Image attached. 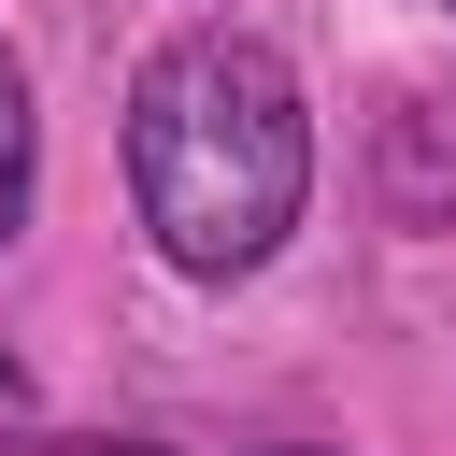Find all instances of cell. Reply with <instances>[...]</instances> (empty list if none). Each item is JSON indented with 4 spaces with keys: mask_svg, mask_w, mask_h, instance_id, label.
Listing matches in <instances>:
<instances>
[{
    "mask_svg": "<svg viewBox=\"0 0 456 456\" xmlns=\"http://www.w3.org/2000/svg\"><path fill=\"white\" fill-rule=\"evenodd\" d=\"M128 200L185 285H242L285 256L314 200V100L256 28H185L128 86Z\"/></svg>",
    "mask_w": 456,
    "mask_h": 456,
    "instance_id": "cell-1",
    "label": "cell"
},
{
    "mask_svg": "<svg viewBox=\"0 0 456 456\" xmlns=\"http://www.w3.org/2000/svg\"><path fill=\"white\" fill-rule=\"evenodd\" d=\"M385 157H399V171H385L399 228H442V214H456V114H442L428 86H399V100H385Z\"/></svg>",
    "mask_w": 456,
    "mask_h": 456,
    "instance_id": "cell-2",
    "label": "cell"
},
{
    "mask_svg": "<svg viewBox=\"0 0 456 456\" xmlns=\"http://www.w3.org/2000/svg\"><path fill=\"white\" fill-rule=\"evenodd\" d=\"M14 214H28V71L0 43V242H14Z\"/></svg>",
    "mask_w": 456,
    "mask_h": 456,
    "instance_id": "cell-3",
    "label": "cell"
},
{
    "mask_svg": "<svg viewBox=\"0 0 456 456\" xmlns=\"http://www.w3.org/2000/svg\"><path fill=\"white\" fill-rule=\"evenodd\" d=\"M57 456H171V442H57Z\"/></svg>",
    "mask_w": 456,
    "mask_h": 456,
    "instance_id": "cell-4",
    "label": "cell"
},
{
    "mask_svg": "<svg viewBox=\"0 0 456 456\" xmlns=\"http://www.w3.org/2000/svg\"><path fill=\"white\" fill-rule=\"evenodd\" d=\"M271 456H328V442H271Z\"/></svg>",
    "mask_w": 456,
    "mask_h": 456,
    "instance_id": "cell-5",
    "label": "cell"
},
{
    "mask_svg": "<svg viewBox=\"0 0 456 456\" xmlns=\"http://www.w3.org/2000/svg\"><path fill=\"white\" fill-rule=\"evenodd\" d=\"M442 14H456V0H442Z\"/></svg>",
    "mask_w": 456,
    "mask_h": 456,
    "instance_id": "cell-6",
    "label": "cell"
}]
</instances>
